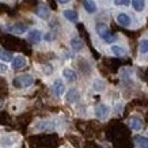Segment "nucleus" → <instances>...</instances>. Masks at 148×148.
<instances>
[{
  "mask_svg": "<svg viewBox=\"0 0 148 148\" xmlns=\"http://www.w3.org/2000/svg\"><path fill=\"white\" fill-rule=\"evenodd\" d=\"M95 29H97V33L99 34V37H101L103 41H106L108 44H112V42L116 41V36L109 30V27L106 26L105 23H98Z\"/></svg>",
  "mask_w": 148,
  "mask_h": 148,
  "instance_id": "1",
  "label": "nucleus"
},
{
  "mask_svg": "<svg viewBox=\"0 0 148 148\" xmlns=\"http://www.w3.org/2000/svg\"><path fill=\"white\" fill-rule=\"evenodd\" d=\"M34 83V79H33L32 75H21V76L15 77V80H14V84L16 86V87H30V86Z\"/></svg>",
  "mask_w": 148,
  "mask_h": 148,
  "instance_id": "2",
  "label": "nucleus"
},
{
  "mask_svg": "<svg viewBox=\"0 0 148 148\" xmlns=\"http://www.w3.org/2000/svg\"><path fill=\"white\" fill-rule=\"evenodd\" d=\"M109 114V108L106 106V105H97V108H95V116L98 117V118H101V120H103V118H106Z\"/></svg>",
  "mask_w": 148,
  "mask_h": 148,
  "instance_id": "3",
  "label": "nucleus"
},
{
  "mask_svg": "<svg viewBox=\"0 0 148 148\" xmlns=\"http://www.w3.org/2000/svg\"><path fill=\"white\" fill-rule=\"evenodd\" d=\"M128 125L130 126V129L140 130L143 128V121H141V118H139V117H130L129 120H128Z\"/></svg>",
  "mask_w": 148,
  "mask_h": 148,
  "instance_id": "4",
  "label": "nucleus"
},
{
  "mask_svg": "<svg viewBox=\"0 0 148 148\" xmlns=\"http://www.w3.org/2000/svg\"><path fill=\"white\" fill-rule=\"evenodd\" d=\"M36 15L37 16H40L41 19H48L49 18V8L46 7V5H38L36 8Z\"/></svg>",
  "mask_w": 148,
  "mask_h": 148,
  "instance_id": "5",
  "label": "nucleus"
},
{
  "mask_svg": "<svg viewBox=\"0 0 148 148\" xmlns=\"http://www.w3.org/2000/svg\"><path fill=\"white\" fill-rule=\"evenodd\" d=\"M29 40L33 44H38L41 40H42V33L40 30H30L29 32Z\"/></svg>",
  "mask_w": 148,
  "mask_h": 148,
  "instance_id": "6",
  "label": "nucleus"
},
{
  "mask_svg": "<svg viewBox=\"0 0 148 148\" xmlns=\"http://www.w3.org/2000/svg\"><path fill=\"white\" fill-rule=\"evenodd\" d=\"M26 65V58L23 57V56H16V57H14L12 60V68L14 69H21Z\"/></svg>",
  "mask_w": 148,
  "mask_h": 148,
  "instance_id": "7",
  "label": "nucleus"
},
{
  "mask_svg": "<svg viewBox=\"0 0 148 148\" xmlns=\"http://www.w3.org/2000/svg\"><path fill=\"white\" fill-rule=\"evenodd\" d=\"M136 148H148V137L144 136H136L135 137Z\"/></svg>",
  "mask_w": 148,
  "mask_h": 148,
  "instance_id": "8",
  "label": "nucleus"
},
{
  "mask_svg": "<svg viewBox=\"0 0 148 148\" xmlns=\"http://www.w3.org/2000/svg\"><path fill=\"white\" fill-rule=\"evenodd\" d=\"M53 92L57 97H60V95H63L64 94V91H65V87H64V84H63V82H60V80H56L53 83Z\"/></svg>",
  "mask_w": 148,
  "mask_h": 148,
  "instance_id": "9",
  "label": "nucleus"
},
{
  "mask_svg": "<svg viewBox=\"0 0 148 148\" xmlns=\"http://www.w3.org/2000/svg\"><path fill=\"white\" fill-rule=\"evenodd\" d=\"M77 99H79V91L75 90V88H71L67 92V102L75 103V102H77Z\"/></svg>",
  "mask_w": 148,
  "mask_h": 148,
  "instance_id": "10",
  "label": "nucleus"
},
{
  "mask_svg": "<svg viewBox=\"0 0 148 148\" xmlns=\"http://www.w3.org/2000/svg\"><path fill=\"white\" fill-rule=\"evenodd\" d=\"M83 5H84V10L87 11L88 14H94L97 11V5L92 0H84L83 1Z\"/></svg>",
  "mask_w": 148,
  "mask_h": 148,
  "instance_id": "11",
  "label": "nucleus"
},
{
  "mask_svg": "<svg viewBox=\"0 0 148 148\" xmlns=\"http://www.w3.org/2000/svg\"><path fill=\"white\" fill-rule=\"evenodd\" d=\"M64 16H65L68 21H72V22H76L77 18H79L77 12L73 11V10H65V11H64Z\"/></svg>",
  "mask_w": 148,
  "mask_h": 148,
  "instance_id": "12",
  "label": "nucleus"
},
{
  "mask_svg": "<svg viewBox=\"0 0 148 148\" xmlns=\"http://www.w3.org/2000/svg\"><path fill=\"white\" fill-rule=\"evenodd\" d=\"M117 22L120 23L121 26H129L130 25V18L126 15V14H120L117 16Z\"/></svg>",
  "mask_w": 148,
  "mask_h": 148,
  "instance_id": "13",
  "label": "nucleus"
},
{
  "mask_svg": "<svg viewBox=\"0 0 148 148\" xmlns=\"http://www.w3.org/2000/svg\"><path fill=\"white\" fill-rule=\"evenodd\" d=\"M63 75H64V77H65L68 82H75L76 80V73L72 71V69H69V68H65V69H64Z\"/></svg>",
  "mask_w": 148,
  "mask_h": 148,
  "instance_id": "14",
  "label": "nucleus"
},
{
  "mask_svg": "<svg viewBox=\"0 0 148 148\" xmlns=\"http://www.w3.org/2000/svg\"><path fill=\"white\" fill-rule=\"evenodd\" d=\"M10 32H12L14 34H22L23 32H26L27 27L23 26V25H14V26H10L8 27Z\"/></svg>",
  "mask_w": 148,
  "mask_h": 148,
  "instance_id": "15",
  "label": "nucleus"
},
{
  "mask_svg": "<svg viewBox=\"0 0 148 148\" xmlns=\"http://www.w3.org/2000/svg\"><path fill=\"white\" fill-rule=\"evenodd\" d=\"M0 60H3V61H12V53L8 52V50L5 49H1L0 48Z\"/></svg>",
  "mask_w": 148,
  "mask_h": 148,
  "instance_id": "16",
  "label": "nucleus"
},
{
  "mask_svg": "<svg viewBox=\"0 0 148 148\" xmlns=\"http://www.w3.org/2000/svg\"><path fill=\"white\" fill-rule=\"evenodd\" d=\"M71 46L73 50H76V52H79V50L83 49V42H82L80 38H72L71 40Z\"/></svg>",
  "mask_w": 148,
  "mask_h": 148,
  "instance_id": "17",
  "label": "nucleus"
},
{
  "mask_svg": "<svg viewBox=\"0 0 148 148\" xmlns=\"http://www.w3.org/2000/svg\"><path fill=\"white\" fill-rule=\"evenodd\" d=\"M132 5L136 11H143L145 3H144V0H132Z\"/></svg>",
  "mask_w": 148,
  "mask_h": 148,
  "instance_id": "18",
  "label": "nucleus"
},
{
  "mask_svg": "<svg viewBox=\"0 0 148 148\" xmlns=\"http://www.w3.org/2000/svg\"><path fill=\"white\" fill-rule=\"evenodd\" d=\"M112 52L116 54V56H124V54L126 53V50L124 49V48H121V46H117V45L112 46Z\"/></svg>",
  "mask_w": 148,
  "mask_h": 148,
  "instance_id": "19",
  "label": "nucleus"
},
{
  "mask_svg": "<svg viewBox=\"0 0 148 148\" xmlns=\"http://www.w3.org/2000/svg\"><path fill=\"white\" fill-rule=\"evenodd\" d=\"M140 53H147L148 52V40H141L139 44Z\"/></svg>",
  "mask_w": 148,
  "mask_h": 148,
  "instance_id": "20",
  "label": "nucleus"
},
{
  "mask_svg": "<svg viewBox=\"0 0 148 148\" xmlns=\"http://www.w3.org/2000/svg\"><path fill=\"white\" fill-rule=\"evenodd\" d=\"M132 0H114V3L117 5H129Z\"/></svg>",
  "mask_w": 148,
  "mask_h": 148,
  "instance_id": "21",
  "label": "nucleus"
},
{
  "mask_svg": "<svg viewBox=\"0 0 148 148\" xmlns=\"http://www.w3.org/2000/svg\"><path fill=\"white\" fill-rule=\"evenodd\" d=\"M94 87H95V90H102L103 87H105V83H103V82L97 80L95 82V84H94Z\"/></svg>",
  "mask_w": 148,
  "mask_h": 148,
  "instance_id": "22",
  "label": "nucleus"
},
{
  "mask_svg": "<svg viewBox=\"0 0 148 148\" xmlns=\"http://www.w3.org/2000/svg\"><path fill=\"white\" fill-rule=\"evenodd\" d=\"M42 71L45 72L46 75H50V73H52V67H50V65H44V69H42Z\"/></svg>",
  "mask_w": 148,
  "mask_h": 148,
  "instance_id": "23",
  "label": "nucleus"
},
{
  "mask_svg": "<svg viewBox=\"0 0 148 148\" xmlns=\"http://www.w3.org/2000/svg\"><path fill=\"white\" fill-rule=\"evenodd\" d=\"M54 38V36H52V33H48L45 36V40H53Z\"/></svg>",
  "mask_w": 148,
  "mask_h": 148,
  "instance_id": "24",
  "label": "nucleus"
},
{
  "mask_svg": "<svg viewBox=\"0 0 148 148\" xmlns=\"http://www.w3.org/2000/svg\"><path fill=\"white\" fill-rule=\"evenodd\" d=\"M60 4H65V3H69V0H57Z\"/></svg>",
  "mask_w": 148,
  "mask_h": 148,
  "instance_id": "25",
  "label": "nucleus"
}]
</instances>
